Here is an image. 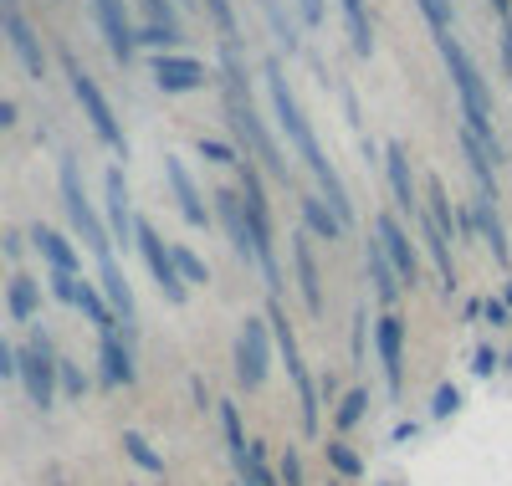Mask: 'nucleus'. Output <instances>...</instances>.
<instances>
[{"mask_svg":"<svg viewBox=\"0 0 512 486\" xmlns=\"http://www.w3.org/2000/svg\"><path fill=\"white\" fill-rule=\"evenodd\" d=\"M267 93H272V108H277V118H282V134L297 144V159L308 164V174L323 185V200L338 210V220H344V231H349V226H354L349 190H344V180H338V169L328 164V154H323V144H318V134H313V123H308L303 108H297V98H292V87H287V77H282L277 62H267Z\"/></svg>","mask_w":512,"mask_h":486,"instance_id":"f257e3e1","label":"nucleus"},{"mask_svg":"<svg viewBox=\"0 0 512 486\" xmlns=\"http://www.w3.org/2000/svg\"><path fill=\"white\" fill-rule=\"evenodd\" d=\"M221 87H226V118H231V134L241 139V149L262 164V174H272V180H292L287 174V159H282V149H277V139H272V128H267V118L256 113V103H251V87H246V67H241V52H236V41H226L221 47Z\"/></svg>","mask_w":512,"mask_h":486,"instance_id":"f03ea898","label":"nucleus"},{"mask_svg":"<svg viewBox=\"0 0 512 486\" xmlns=\"http://www.w3.org/2000/svg\"><path fill=\"white\" fill-rule=\"evenodd\" d=\"M436 36V47H441V62L456 82V98H461V128L466 134H477L492 154H497V134H492V93H487V82L477 72V62L466 57V47L451 36V31H431Z\"/></svg>","mask_w":512,"mask_h":486,"instance_id":"7ed1b4c3","label":"nucleus"},{"mask_svg":"<svg viewBox=\"0 0 512 486\" xmlns=\"http://www.w3.org/2000/svg\"><path fill=\"white\" fill-rule=\"evenodd\" d=\"M241 210H246V226H251V246H256V272H262L267 292H282V267H277V226H272V200L262 185V164L251 154H241Z\"/></svg>","mask_w":512,"mask_h":486,"instance_id":"20e7f679","label":"nucleus"},{"mask_svg":"<svg viewBox=\"0 0 512 486\" xmlns=\"http://www.w3.org/2000/svg\"><path fill=\"white\" fill-rule=\"evenodd\" d=\"M62 67H67V82H72V98H77V108H82V118L93 123V134H98V144H108L113 154H128V139H123V123H118V113H113V103L103 98V87L82 72V62L72 57V52H62Z\"/></svg>","mask_w":512,"mask_h":486,"instance_id":"39448f33","label":"nucleus"},{"mask_svg":"<svg viewBox=\"0 0 512 486\" xmlns=\"http://www.w3.org/2000/svg\"><path fill=\"white\" fill-rule=\"evenodd\" d=\"M62 205H67L72 231L93 246V256H98V261H103V256H113V231H108V220L93 210L88 190H82V169H77V159H72V154L62 159Z\"/></svg>","mask_w":512,"mask_h":486,"instance_id":"423d86ee","label":"nucleus"},{"mask_svg":"<svg viewBox=\"0 0 512 486\" xmlns=\"http://www.w3.org/2000/svg\"><path fill=\"white\" fill-rule=\"evenodd\" d=\"M16 379H21L26 400H31L36 410H52V405H57L62 384H57V348H52L47 333H36L26 348H16Z\"/></svg>","mask_w":512,"mask_h":486,"instance_id":"0eeeda50","label":"nucleus"},{"mask_svg":"<svg viewBox=\"0 0 512 486\" xmlns=\"http://www.w3.org/2000/svg\"><path fill=\"white\" fill-rule=\"evenodd\" d=\"M272 348H277V338H272V323H267V313H251V318H241V333H236V379H241V389H262L267 384V374H272Z\"/></svg>","mask_w":512,"mask_h":486,"instance_id":"6e6552de","label":"nucleus"},{"mask_svg":"<svg viewBox=\"0 0 512 486\" xmlns=\"http://www.w3.org/2000/svg\"><path fill=\"white\" fill-rule=\"evenodd\" d=\"M134 246H139V256H144V267H149V277L159 282V292H164L169 302L180 307V302L190 297V287H185V282H180V272H175V256H169V241H164V236H159V231L149 226L144 215L134 220Z\"/></svg>","mask_w":512,"mask_h":486,"instance_id":"1a4fd4ad","label":"nucleus"},{"mask_svg":"<svg viewBox=\"0 0 512 486\" xmlns=\"http://www.w3.org/2000/svg\"><path fill=\"white\" fill-rule=\"evenodd\" d=\"M0 31H6V41H11V52H16V62L26 67V77H47V47H41V36H36V26L26 21V11H21V0H0Z\"/></svg>","mask_w":512,"mask_h":486,"instance_id":"9d476101","label":"nucleus"},{"mask_svg":"<svg viewBox=\"0 0 512 486\" xmlns=\"http://www.w3.org/2000/svg\"><path fill=\"white\" fill-rule=\"evenodd\" d=\"M374 359H379L384 389L405 394V318L400 313H379V323H374Z\"/></svg>","mask_w":512,"mask_h":486,"instance_id":"9b49d317","label":"nucleus"},{"mask_svg":"<svg viewBox=\"0 0 512 486\" xmlns=\"http://www.w3.org/2000/svg\"><path fill=\"white\" fill-rule=\"evenodd\" d=\"M374 241L384 246V256L395 261V272H400L405 292H410V287H420V251H415L410 231L400 226V220H395L390 210H379V215H374Z\"/></svg>","mask_w":512,"mask_h":486,"instance_id":"f8f14e48","label":"nucleus"},{"mask_svg":"<svg viewBox=\"0 0 512 486\" xmlns=\"http://www.w3.org/2000/svg\"><path fill=\"white\" fill-rule=\"evenodd\" d=\"M98 287H103L113 318H118V333L139 343V302H134V287H128V277H123V267H118L113 256L98 261Z\"/></svg>","mask_w":512,"mask_h":486,"instance_id":"ddd939ff","label":"nucleus"},{"mask_svg":"<svg viewBox=\"0 0 512 486\" xmlns=\"http://www.w3.org/2000/svg\"><path fill=\"white\" fill-rule=\"evenodd\" d=\"M164 180H169V190H175L180 215L190 220L195 231H210V226H216V215H210V205H205V195H200V185H195V174L185 169V159L169 154V159H164Z\"/></svg>","mask_w":512,"mask_h":486,"instance_id":"4468645a","label":"nucleus"},{"mask_svg":"<svg viewBox=\"0 0 512 486\" xmlns=\"http://www.w3.org/2000/svg\"><path fill=\"white\" fill-rule=\"evenodd\" d=\"M93 21H98V31H103V41H108L113 62H118V67L134 62L139 41H134V21H128L123 0H93Z\"/></svg>","mask_w":512,"mask_h":486,"instance_id":"2eb2a0df","label":"nucleus"},{"mask_svg":"<svg viewBox=\"0 0 512 486\" xmlns=\"http://www.w3.org/2000/svg\"><path fill=\"white\" fill-rule=\"evenodd\" d=\"M98 379L108 389H128L139 379V364H134V338L123 333H98Z\"/></svg>","mask_w":512,"mask_h":486,"instance_id":"dca6fc26","label":"nucleus"},{"mask_svg":"<svg viewBox=\"0 0 512 486\" xmlns=\"http://www.w3.org/2000/svg\"><path fill=\"white\" fill-rule=\"evenodd\" d=\"M292 282H297L303 307L318 318L323 313V272H318V256H313V236H303V231L292 236Z\"/></svg>","mask_w":512,"mask_h":486,"instance_id":"f3484780","label":"nucleus"},{"mask_svg":"<svg viewBox=\"0 0 512 486\" xmlns=\"http://www.w3.org/2000/svg\"><path fill=\"white\" fill-rule=\"evenodd\" d=\"M149 72H154V82L164 87V93H195V87H205V62L200 57H185V52H159L154 62H149Z\"/></svg>","mask_w":512,"mask_h":486,"instance_id":"a211bd4d","label":"nucleus"},{"mask_svg":"<svg viewBox=\"0 0 512 486\" xmlns=\"http://www.w3.org/2000/svg\"><path fill=\"white\" fill-rule=\"evenodd\" d=\"M216 220L221 231L231 241V251L246 261V267H256V246H251V226H246V210H241V195L236 190H216Z\"/></svg>","mask_w":512,"mask_h":486,"instance_id":"6ab92c4d","label":"nucleus"},{"mask_svg":"<svg viewBox=\"0 0 512 486\" xmlns=\"http://www.w3.org/2000/svg\"><path fill=\"white\" fill-rule=\"evenodd\" d=\"M103 205H108V231L113 241L123 246H134V205H128V180H123V169H108V180H103Z\"/></svg>","mask_w":512,"mask_h":486,"instance_id":"aec40b11","label":"nucleus"},{"mask_svg":"<svg viewBox=\"0 0 512 486\" xmlns=\"http://www.w3.org/2000/svg\"><path fill=\"white\" fill-rule=\"evenodd\" d=\"M415 231H420V241H425V251H431V261H436V272H441V292L451 297L456 292V251H451V236L431 220V210L420 205V215H415Z\"/></svg>","mask_w":512,"mask_h":486,"instance_id":"412c9836","label":"nucleus"},{"mask_svg":"<svg viewBox=\"0 0 512 486\" xmlns=\"http://www.w3.org/2000/svg\"><path fill=\"white\" fill-rule=\"evenodd\" d=\"M364 261H369V287H374V297H379V313H395V302H400L405 282H400L395 261L384 256V246H379L374 236H369V246H364Z\"/></svg>","mask_w":512,"mask_h":486,"instance_id":"4be33fe9","label":"nucleus"},{"mask_svg":"<svg viewBox=\"0 0 512 486\" xmlns=\"http://www.w3.org/2000/svg\"><path fill=\"white\" fill-rule=\"evenodd\" d=\"M384 174H390V190H395V205L405 215H420V190H415V169H410V154L400 144L384 149Z\"/></svg>","mask_w":512,"mask_h":486,"instance_id":"5701e85b","label":"nucleus"},{"mask_svg":"<svg viewBox=\"0 0 512 486\" xmlns=\"http://www.w3.org/2000/svg\"><path fill=\"white\" fill-rule=\"evenodd\" d=\"M31 246L41 251V261H47L52 272H72V277H82V256H77V246H72L62 231H52V226H31Z\"/></svg>","mask_w":512,"mask_h":486,"instance_id":"b1692460","label":"nucleus"},{"mask_svg":"<svg viewBox=\"0 0 512 486\" xmlns=\"http://www.w3.org/2000/svg\"><path fill=\"white\" fill-rule=\"evenodd\" d=\"M216 420H221V440H226V456L236 466V476L246 471V456H251V435H246V420L236 410V400H216Z\"/></svg>","mask_w":512,"mask_h":486,"instance_id":"393cba45","label":"nucleus"},{"mask_svg":"<svg viewBox=\"0 0 512 486\" xmlns=\"http://www.w3.org/2000/svg\"><path fill=\"white\" fill-rule=\"evenodd\" d=\"M461 159H466V169H472V180H477V195L482 200H497V174H492L497 154L477 134H466V128H461Z\"/></svg>","mask_w":512,"mask_h":486,"instance_id":"a878e982","label":"nucleus"},{"mask_svg":"<svg viewBox=\"0 0 512 486\" xmlns=\"http://www.w3.org/2000/svg\"><path fill=\"white\" fill-rule=\"evenodd\" d=\"M297 215H303V226H308L313 241H338L344 236V220H338V210L323 195H297Z\"/></svg>","mask_w":512,"mask_h":486,"instance_id":"bb28decb","label":"nucleus"},{"mask_svg":"<svg viewBox=\"0 0 512 486\" xmlns=\"http://www.w3.org/2000/svg\"><path fill=\"white\" fill-rule=\"evenodd\" d=\"M477 236L487 241V251L502 261V267H507V261H512V246H507V226H502V215H497V200H482L477 195Z\"/></svg>","mask_w":512,"mask_h":486,"instance_id":"cd10ccee","label":"nucleus"},{"mask_svg":"<svg viewBox=\"0 0 512 486\" xmlns=\"http://www.w3.org/2000/svg\"><path fill=\"white\" fill-rule=\"evenodd\" d=\"M77 313L88 318L98 333H118V318H113V307H108V297H103V287H93V282H77Z\"/></svg>","mask_w":512,"mask_h":486,"instance_id":"c85d7f7f","label":"nucleus"},{"mask_svg":"<svg viewBox=\"0 0 512 486\" xmlns=\"http://www.w3.org/2000/svg\"><path fill=\"white\" fill-rule=\"evenodd\" d=\"M6 307H11V318H16V323H31V318L41 313V282H31V277H11V287H6Z\"/></svg>","mask_w":512,"mask_h":486,"instance_id":"c756f323","label":"nucleus"},{"mask_svg":"<svg viewBox=\"0 0 512 486\" xmlns=\"http://www.w3.org/2000/svg\"><path fill=\"white\" fill-rule=\"evenodd\" d=\"M344 6V21H349V36H354V52L369 57L374 52V21H369V6L364 0H338Z\"/></svg>","mask_w":512,"mask_h":486,"instance_id":"7c9ffc66","label":"nucleus"},{"mask_svg":"<svg viewBox=\"0 0 512 486\" xmlns=\"http://www.w3.org/2000/svg\"><path fill=\"white\" fill-rule=\"evenodd\" d=\"M118 446H123V456L134 461L139 471H149V476H164V456L149 446V440H144L139 430H123V440H118Z\"/></svg>","mask_w":512,"mask_h":486,"instance_id":"2f4dec72","label":"nucleus"},{"mask_svg":"<svg viewBox=\"0 0 512 486\" xmlns=\"http://www.w3.org/2000/svg\"><path fill=\"white\" fill-rule=\"evenodd\" d=\"M241 486H282V481H277V466H272V456H267V440H251V456H246Z\"/></svg>","mask_w":512,"mask_h":486,"instance_id":"473e14b6","label":"nucleus"},{"mask_svg":"<svg viewBox=\"0 0 512 486\" xmlns=\"http://www.w3.org/2000/svg\"><path fill=\"white\" fill-rule=\"evenodd\" d=\"M364 410H369V389H364V384H354V389L344 394V400L333 405V430H338V435H349V430L364 420Z\"/></svg>","mask_w":512,"mask_h":486,"instance_id":"72a5a7b5","label":"nucleus"},{"mask_svg":"<svg viewBox=\"0 0 512 486\" xmlns=\"http://www.w3.org/2000/svg\"><path fill=\"white\" fill-rule=\"evenodd\" d=\"M323 456H328V466H333V476L338 481H359L364 476V461H359V451L354 446H344V440H328V446H323Z\"/></svg>","mask_w":512,"mask_h":486,"instance_id":"f704fd0d","label":"nucleus"},{"mask_svg":"<svg viewBox=\"0 0 512 486\" xmlns=\"http://www.w3.org/2000/svg\"><path fill=\"white\" fill-rule=\"evenodd\" d=\"M169 256H175V272H180L185 287H205V282H210V267H205V261H200L185 241H169Z\"/></svg>","mask_w":512,"mask_h":486,"instance_id":"c9c22d12","label":"nucleus"},{"mask_svg":"<svg viewBox=\"0 0 512 486\" xmlns=\"http://www.w3.org/2000/svg\"><path fill=\"white\" fill-rule=\"evenodd\" d=\"M134 41H139V47L169 52V47H180V41H185V31H180V26H154V21H144V26L134 31Z\"/></svg>","mask_w":512,"mask_h":486,"instance_id":"e433bc0d","label":"nucleus"},{"mask_svg":"<svg viewBox=\"0 0 512 486\" xmlns=\"http://www.w3.org/2000/svg\"><path fill=\"white\" fill-rule=\"evenodd\" d=\"M415 6H420V16H425V26H431V31H451V21H456L451 0H415Z\"/></svg>","mask_w":512,"mask_h":486,"instance_id":"4c0bfd02","label":"nucleus"},{"mask_svg":"<svg viewBox=\"0 0 512 486\" xmlns=\"http://www.w3.org/2000/svg\"><path fill=\"white\" fill-rule=\"evenodd\" d=\"M57 384H62V394H72V400L88 394V374H82L72 359H57Z\"/></svg>","mask_w":512,"mask_h":486,"instance_id":"58836bf2","label":"nucleus"},{"mask_svg":"<svg viewBox=\"0 0 512 486\" xmlns=\"http://www.w3.org/2000/svg\"><path fill=\"white\" fill-rule=\"evenodd\" d=\"M277 481H282V486H308V471H303V456H297V446L282 451V461H277Z\"/></svg>","mask_w":512,"mask_h":486,"instance_id":"ea45409f","label":"nucleus"},{"mask_svg":"<svg viewBox=\"0 0 512 486\" xmlns=\"http://www.w3.org/2000/svg\"><path fill=\"white\" fill-rule=\"evenodd\" d=\"M262 11H267V21H272V31L282 36V47H287V52H297V31H292V21H287V11L277 6V0H262Z\"/></svg>","mask_w":512,"mask_h":486,"instance_id":"a19ab883","label":"nucleus"},{"mask_svg":"<svg viewBox=\"0 0 512 486\" xmlns=\"http://www.w3.org/2000/svg\"><path fill=\"white\" fill-rule=\"evenodd\" d=\"M195 149H200V159H210V164H231V169L241 164V149H231V144H221V139H200Z\"/></svg>","mask_w":512,"mask_h":486,"instance_id":"79ce46f5","label":"nucleus"},{"mask_svg":"<svg viewBox=\"0 0 512 486\" xmlns=\"http://www.w3.org/2000/svg\"><path fill=\"white\" fill-rule=\"evenodd\" d=\"M456 405H461V389H456V384H441L436 400H431V420H451Z\"/></svg>","mask_w":512,"mask_h":486,"instance_id":"37998d69","label":"nucleus"},{"mask_svg":"<svg viewBox=\"0 0 512 486\" xmlns=\"http://www.w3.org/2000/svg\"><path fill=\"white\" fill-rule=\"evenodd\" d=\"M47 282H52V297H57V302H67V307L77 302V282H82V277H72V272H52Z\"/></svg>","mask_w":512,"mask_h":486,"instance_id":"c03bdc74","label":"nucleus"},{"mask_svg":"<svg viewBox=\"0 0 512 486\" xmlns=\"http://www.w3.org/2000/svg\"><path fill=\"white\" fill-rule=\"evenodd\" d=\"M472 369L487 379V374H497V348H477V359H472Z\"/></svg>","mask_w":512,"mask_h":486,"instance_id":"a18cd8bd","label":"nucleus"},{"mask_svg":"<svg viewBox=\"0 0 512 486\" xmlns=\"http://www.w3.org/2000/svg\"><path fill=\"white\" fill-rule=\"evenodd\" d=\"M0 379H16V348L0 338Z\"/></svg>","mask_w":512,"mask_h":486,"instance_id":"49530a36","label":"nucleus"},{"mask_svg":"<svg viewBox=\"0 0 512 486\" xmlns=\"http://www.w3.org/2000/svg\"><path fill=\"white\" fill-rule=\"evenodd\" d=\"M297 11H303L308 26H323V0H297Z\"/></svg>","mask_w":512,"mask_h":486,"instance_id":"de8ad7c7","label":"nucleus"},{"mask_svg":"<svg viewBox=\"0 0 512 486\" xmlns=\"http://www.w3.org/2000/svg\"><path fill=\"white\" fill-rule=\"evenodd\" d=\"M482 313H487V323H492V328H507V302H487Z\"/></svg>","mask_w":512,"mask_h":486,"instance_id":"09e8293b","label":"nucleus"},{"mask_svg":"<svg viewBox=\"0 0 512 486\" xmlns=\"http://www.w3.org/2000/svg\"><path fill=\"white\" fill-rule=\"evenodd\" d=\"M502 67H507V77H512V21L502 26Z\"/></svg>","mask_w":512,"mask_h":486,"instance_id":"8fccbe9b","label":"nucleus"},{"mask_svg":"<svg viewBox=\"0 0 512 486\" xmlns=\"http://www.w3.org/2000/svg\"><path fill=\"white\" fill-rule=\"evenodd\" d=\"M364 323H369V318L359 313V318H354V353H364V343H369V328H364Z\"/></svg>","mask_w":512,"mask_h":486,"instance_id":"3c124183","label":"nucleus"},{"mask_svg":"<svg viewBox=\"0 0 512 486\" xmlns=\"http://www.w3.org/2000/svg\"><path fill=\"white\" fill-rule=\"evenodd\" d=\"M0 128H16V103L0 98Z\"/></svg>","mask_w":512,"mask_h":486,"instance_id":"603ef678","label":"nucleus"},{"mask_svg":"<svg viewBox=\"0 0 512 486\" xmlns=\"http://www.w3.org/2000/svg\"><path fill=\"white\" fill-rule=\"evenodd\" d=\"M487 6H492V11H497V16H502V26H507V21H512V0H487Z\"/></svg>","mask_w":512,"mask_h":486,"instance_id":"864d4df0","label":"nucleus"},{"mask_svg":"<svg viewBox=\"0 0 512 486\" xmlns=\"http://www.w3.org/2000/svg\"><path fill=\"white\" fill-rule=\"evenodd\" d=\"M502 364H507V369H512V348H507V359H502Z\"/></svg>","mask_w":512,"mask_h":486,"instance_id":"5fc2aeb1","label":"nucleus"},{"mask_svg":"<svg viewBox=\"0 0 512 486\" xmlns=\"http://www.w3.org/2000/svg\"><path fill=\"white\" fill-rule=\"evenodd\" d=\"M328 486H344V481H338V476H333V481H328Z\"/></svg>","mask_w":512,"mask_h":486,"instance_id":"6e6d98bb","label":"nucleus"}]
</instances>
